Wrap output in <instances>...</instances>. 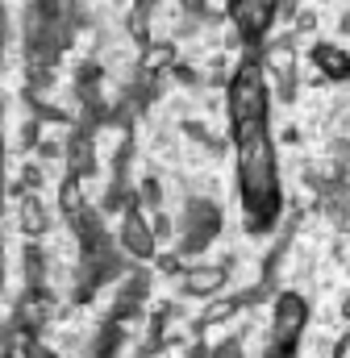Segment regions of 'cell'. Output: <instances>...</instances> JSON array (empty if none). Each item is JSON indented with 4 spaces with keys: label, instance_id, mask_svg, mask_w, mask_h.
I'll list each match as a JSON object with an SVG mask.
<instances>
[{
    "label": "cell",
    "instance_id": "cell-1",
    "mask_svg": "<svg viewBox=\"0 0 350 358\" xmlns=\"http://www.w3.org/2000/svg\"><path fill=\"white\" fill-rule=\"evenodd\" d=\"M234 125L242 142V179L255 208H271V150H267V125H262V92L246 71L234 88Z\"/></svg>",
    "mask_w": 350,
    "mask_h": 358
}]
</instances>
